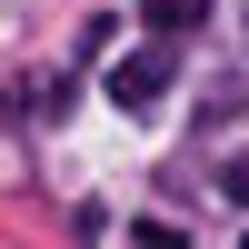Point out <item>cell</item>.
<instances>
[{
	"label": "cell",
	"mask_w": 249,
	"mask_h": 249,
	"mask_svg": "<svg viewBox=\"0 0 249 249\" xmlns=\"http://www.w3.org/2000/svg\"><path fill=\"white\" fill-rule=\"evenodd\" d=\"M130 249H190V239H179L170 219H140V230H130Z\"/></svg>",
	"instance_id": "3"
},
{
	"label": "cell",
	"mask_w": 249,
	"mask_h": 249,
	"mask_svg": "<svg viewBox=\"0 0 249 249\" xmlns=\"http://www.w3.org/2000/svg\"><path fill=\"white\" fill-rule=\"evenodd\" d=\"M140 20H150L160 40H179V30H199V20H210V0H140Z\"/></svg>",
	"instance_id": "2"
},
{
	"label": "cell",
	"mask_w": 249,
	"mask_h": 249,
	"mask_svg": "<svg viewBox=\"0 0 249 249\" xmlns=\"http://www.w3.org/2000/svg\"><path fill=\"white\" fill-rule=\"evenodd\" d=\"M160 90H170V40H150V50L110 60V100H120V110H150Z\"/></svg>",
	"instance_id": "1"
},
{
	"label": "cell",
	"mask_w": 249,
	"mask_h": 249,
	"mask_svg": "<svg viewBox=\"0 0 249 249\" xmlns=\"http://www.w3.org/2000/svg\"><path fill=\"white\" fill-rule=\"evenodd\" d=\"M219 190H230V199H239V210H249V150L230 160V170H219Z\"/></svg>",
	"instance_id": "4"
}]
</instances>
